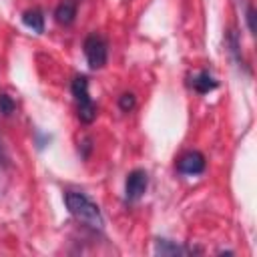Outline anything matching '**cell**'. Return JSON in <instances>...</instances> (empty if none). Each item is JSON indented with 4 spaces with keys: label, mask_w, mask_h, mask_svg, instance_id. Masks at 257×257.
<instances>
[{
    "label": "cell",
    "mask_w": 257,
    "mask_h": 257,
    "mask_svg": "<svg viewBox=\"0 0 257 257\" xmlns=\"http://www.w3.org/2000/svg\"><path fill=\"white\" fill-rule=\"evenodd\" d=\"M217 80H215V76L213 74H209L207 70H203V72H199L195 78H193V88L197 90V92H201V94H207V92H211V90H215L217 88Z\"/></svg>",
    "instance_id": "obj_7"
},
{
    "label": "cell",
    "mask_w": 257,
    "mask_h": 257,
    "mask_svg": "<svg viewBox=\"0 0 257 257\" xmlns=\"http://www.w3.org/2000/svg\"><path fill=\"white\" fill-rule=\"evenodd\" d=\"M247 24H249L251 34H255V10H253V6L247 8Z\"/></svg>",
    "instance_id": "obj_12"
},
{
    "label": "cell",
    "mask_w": 257,
    "mask_h": 257,
    "mask_svg": "<svg viewBox=\"0 0 257 257\" xmlns=\"http://www.w3.org/2000/svg\"><path fill=\"white\" fill-rule=\"evenodd\" d=\"M14 106H16V104H14V100H12L8 94H4V92H2V94H0V112L8 116V114H12V112H14Z\"/></svg>",
    "instance_id": "obj_11"
},
{
    "label": "cell",
    "mask_w": 257,
    "mask_h": 257,
    "mask_svg": "<svg viewBox=\"0 0 257 257\" xmlns=\"http://www.w3.org/2000/svg\"><path fill=\"white\" fill-rule=\"evenodd\" d=\"M149 187V175L143 169H135L126 175L124 181V197L126 201H139Z\"/></svg>",
    "instance_id": "obj_4"
},
{
    "label": "cell",
    "mask_w": 257,
    "mask_h": 257,
    "mask_svg": "<svg viewBox=\"0 0 257 257\" xmlns=\"http://www.w3.org/2000/svg\"><path fill=\"white\" fill-rule=\"evenodd\" d=\"M177 169H179V173H183V175H201V173L205 171V157H203V153H199V151H189V153H185V155L179 159Z\"/></svg>",
    "instance_id": "obj_5"
},
{
    "label": "cell",
    "mask_w": 257,
    "mask_h": 257,
    "mask_svg": "<svg viewBox=\"0 0 257 257\" xmlns=\"http://www.w3.org/2000/svg\"><path fill=\"white\" fill-rule=\"evenodd\" d=\"M0 159L6 161V155H4V147H2V141H0Z\"/></svg>",
    "instance_id": "obj_13"
},
{
    "label": "cell",
    "mask_w": 257,
    "mask_h": 257,
    "mask_svg": "<svg viewBox=\"0 0 257 257\" xmlns=\"http://www.w3.org/2000/svg\"><path fill=\"white\" fill-rule=\"evenodd\" d=\"M135 104H137V98H135L133 92H122V94L118 96V108H120L122 112H131V110L135 108Z\"/></svg>",
    "instance_id": "obj_10"
},
{
    "label": "cell",
    "mask_w": 257,
    "mask_h": 257,
    "mask_svg": "<svg viewBox=\"0 0 257 257\" xmlns=\"http://www.w3.org/2000/svg\"><path fill=\"white\" fill-rule=\"evenodd\" d=\"M155 251H157L159 255H183V253H191L193 249L179 247V245H175V243H171V241H167V239H159Z\"/></svg>",
    "instance_id": "obj_9"
},
{
    "label": "cell",
    "mask_w": 257,
    "mask_h": 257,
    "mask_svg": "<svg viewBox=\"0 0 257 257\" xmlns=\"http://www.w3.org/2000/svg\"><path fill=\"white\" fill-rule=\"evenodd\" d=\"M22 22L32 28L34 32H44V16H42V10L40 8H32V10H26L22 14Z\"/></svg>",
    "instance_id": "obj_8"
},
{
    "label": "cell",
    "mask_w": 257,
    "mask_h": 257,
    "mask_svg": "<svg viewBox=\"0 0 257 257\" xmlns=\"http://www.w3.org/2000/svg\"><path fill=\"white\" fill-rule=\"evenodd\" d=\"M54 18L58 24H64V26L72 24L76 18V0H62L54 10Z\"/></svg>",
    "instance_id": "obj_6"
},
{
    "label": "cell",
    "mask_w": 257,
    "mask_h": 257,
    "mask_svg": "<svg viewBox=\"0 0 257 257\" xmlns=\"http://www.w3.org/2000/svg\"><path fill=\"white\" fill-rule=\"evenodd\" d=\"M72 94H74V100H76V110H78V118L88 124L94 120L96 116V106L92 102V98L88 96V78L84 74H78L74 76L72 80Z\"/></svg>",
    "instance_id": "obj_2"
},
{
    "label": "cell",
    "mask_w": 257,
    "mask_h": 257,
    "mask_svg": "<svg viewBox=\"0 0 257 257\" xmlns=\"http://www.w3.org/2000/svg\"><path fill=\"white\" fill-rule=\"evenodd\" d=\"M84 56L90 68H102L106 64V42L98 34H88L84 38Z\"/></svg>",
    "instance_id": "obj_3"
},
{
    "label": "cell",
    "mask_w": 257,
    "mask_h": 257,
    "mask_svg": "<svg viewBox=\"0 0 257 257\" xmlns=\"http://www.w3.org/2000/svg\"><path fill=\"white\" fill-rule=\"evenodd\" d=\"M64 203L70 211L72 217H76L80 223L88 225L90 229H96L100 231L104 221H102V215H100V209L96 207V203H92L86 195L82 193H76V191H68L64 195Z\"/></svg>",
    "instance_id": "obj_1"
}]
</instances>
